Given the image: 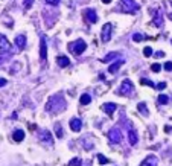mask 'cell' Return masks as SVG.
I'll use <instances>...</instances> for the list:
<instances>
[{
    "mask_svg": "<svg viewBox=\"0 0 172 166\" xmlns=\"http://www.w3.org/2000/svg\"><path fill=\"white\" fill-rule=\"evenodd\" d=\"M12 139H14L15 142H23V139H24V131H23V130H15L14 134H12Z\"/></svg>",
    "mask_w": 172,
    "mask_h": 166,
    "instance_id": "d6986e66",
    "label": "cell"
},
{
    "mask_svg": "<svg viewBox=\"0 0 172 166\" xmlns=\"http://www.w3.org/2000/svg\"><path fill=\"white\" fill-rule=\"evenodd\" d=\"M151 70H152V72H155V73H157V72H160V70H161V65L158 64V63H154V64L151 65Z\"/></svg>",
    "mask_w": 172,
    "mask_h": 166,
    "instance_id": "f1b7e54d",
    "label": "cell"
},
{
    "mask_svg": "<svg viewBox=\"0 0 172 166\" xmlns=\"http://www.w3.org/2000/svg\"><path fill=\"white\" fill-rule=\"evenodd\" d=\"M38 139H40V140H41L43 143H46V145H49V146H52V145H54V137H52L50 131H47V130H43V131H40V134H38Z\"/></svg>",
    "mask_w": 172,
    "mask_h": 166,
    "instance_id": "ba28073f",
    "label": "cell"
},
{
    "mask_svg": "<svg viewBox=\"0 0 172 166\" xmlns=\"http://www.w3.org/2000/svg\"><path fill=\"white\" fill-rule=\"evenodd\" d=\"M137 110H139V113H142L143 116H148V108H146V104H145V102H139L137 104Z\"/></svg>",
    "mask_w": 172,
    "mask_h": 166,
    "instance_id": "603a6c76",
    "label": "cell"
},
{
    "mask_svg": "<svg viewBox=\"0 0 172 166\" xmlns=\"http://www.w3.org/2000/svg\"><path fill=\"white\" fill-rule=\"evenodd\" d=\"M114 58H120V54L119 52H113V54H108L102 58V63H110V61H114Z\"/></svg>",
    "mask_w": 172,
    "mask_h": 166,
    "instance_id": "ffe728a7",
    "label": "cell"
},
{
    "mask_svg": "<svg viewBox=\"0 0 172 166\" xmlns=\"http://www.w3.org/2000/svg\"><path fill=\"white\" fill-rule=\"evenodd\" d=\"M140 84L142 85H149V87H155L152 84V81L151 79H146V78H142V79H140Z\"/></svg>",
    "mask_w": 172,
    "mask_h": 166,
    "instance_id": "4316f807",
    "label": "cell"
},
{
    "mask_svg": "<svg viewBox=\"0 0 172 166\" xmlns=\"http://www.w3.org/2000/svg\"><path fill=\"white\" fill-rule=\"evenodd\" d=\"M65 107H67V102H65L64 96L61 95H55L47 101L46 104V111L50 113V114H58V113L64 111Z\"/></svg>",
    "mask_w": 172,
    "mask_h": 166,
    "instance_id": "6da1fadb",
    "label": "cell"
},
{
    "mask_svg": "<svg viewBox=\"0 0 172 166\" xmlns=\"http://www.w3.org/2000/svg\"><path fill=\"white\" fill-rule=\"evenodd\" d=\"M116 108H117V105L114 102H105L102 105L104 113H105V114H108V116H113V113L116 111Z\"/></svg>",
    "mask_w": 172,
    "mask_h": 166,
    "instance_id": "4fadbf2b",
    "label": "cell"
},
{
    "mask_svg": "<svg viewBox=\"0 0 172 166\" xmlns=\"http://www.w3.org/2000/svg\"><path fill=\"white\" fill-rule=\"evenodd\" d=\"M85 17H87V21H89V23H96V21H98V14H96L95 9H87Z\"/></svg>",
    "mask_w": 172,
    "mask_h": 166,
    "instance_id": "9a60e30c",
    "label": "cell"
},
{
    "mask_svg": "<svg viewBox=\"0 0 172 166\" xmlns=\"http://www.w3.org/2000/svg\"><path fill=\"white\" fill-rule=\"evenodd\" d=\"M102 2L105 3V5H108V3H111V0H102Z\"/></svg>",
    "mask_w": 172,
    "mask_h": 166,
    "instance_id": "8d00e7d4",
    "label": "cell"
},
{
    "mask_svg": "<svg viewBox=\"0 0 172 166\" xmlns=\"http://www.w3.org/2000/svg\"><path fill=\"white\" fill-rule=\"evenodd\" d=\"M169 102V98H167L166 95H160L158 96V104H161V105H165V104Z\"/></svg>",
    "mask_w": 172,
    "mask_h": 166,
    "instance_id": "d4e9b609",
    "label": "cell"
},
{
    "mask_svg": "<svg viewBox=\"0 0 172 166\" xmlns=\"http://www.w3.org/2000/svg\"><path fill=\"white\" fill-rule=\"evenodd\" d=\"M152 54H154V52H152V47L148 46V47H145V49H143V55L145 56H151Z\"/></svg>",
    "mask_w": 172,
    "mask_h": 166,
    "instance_id": "f546056e",
    "label": "cell"
},
{
    "mask_svg": "<svg viewBox=\"0 0 172 166\" xmlns=\"http://www.w3.org/2000/svg\"><path fill=\"white\" fill-rule=\"evenodd\" d=\"M98 161H99V165H107L110 160H108V159H105V155L99 154V155H98Z\"/></svg>",
    "mask_w": 172,
    "mask_h": 166,
    "instance_id": "83f0119b",
    "label": "cell"
},
{
    "mask_svg": "<svg viewBox=\"0 0 172 166\" xmlns=\"http://www.w3.org/2000/svg\"><path fill=\"white\" fill-rule=\"evenodd\" d=\"M139 166H158V157L154 154H149Z\"/></svg>",
    "mask_w": 172,
    "mask_h": 166,
    "instance_id": "8fae6325",
    "label": "cell"
},
{
    "mask_svg": "<svg viewBox=\"0 0 172 166\" xmlns=\"http://www.w3.org/2000/svg\"><path fill=\"white\" fill-rule=\"evenodd\" d=\"M55 134H56V137H58V139L64 137V128H63V125H61L60 122H56V124H55Z\"/></svg>",
    "mask_w": 172,
    "mask_h": 166,
    "instance_id": "44dd1931",
    "label": "cell"
},
{
    "mask_svg": "<svg viewBox=\"0 0 172 166\" xmlns=\"http://www.w3.org/2000/svg\"><path fill=\"white\" fill-rule=\"evenodd\" d=\"M46 60H47V41H46V37L41 35L40 37V61L44 64Z\"/></svg>",
    "mask_w": 172,
    "mask_h": 166,
    "instance_id": "5b68a950",
    "label": "cell"
},
{
    "mask_svg": "<svg viewBox=\"0 0 172 166\" xmlns=\"http://www.w3.org/2000/svg\"><path fill=\"white\" fill-rule=\"evenodd\" d=\"M69 166H81V159L79 157H75L69 161Z\"/></svg>",
    "mask_w": 172,
    "mask_h": 166,
    "instance_id": "cb8c5ba5",
    "label": "cell"
},
{
    "mask_svg": "<svg viewBox=\"0 0 172 166\" xmlns=\"http://www.w3.org/2000/svg\"><path fill=\"white\" fill-rule=\"evenodd\" d=\"M14 41H15V44L20 50H23L26 47V35H17Z\"/></svg>",
    "mask_w": 172,
    "mask_h": 166,
    "instance_id": "2e32d148",
    "label": "cell"
},
{
    "mask_svg": "<svg viewBox=\"0 0 172 166\" xmlns=\"http://www.w3.org/2000/svg\"><path fill=\"white\" fill-rule=\"evenodd\" d=\"M165 131H167V133H169V131H172V126H165Z\"/></svg>",
    "mask_w": 172,
    "mask_h": 166,
    "instance_id": "d590c367",
    "label": "cell"
},
{
    "mask_svg": "<svg viewBox=\"0 0 172 166\" xmlns=\"http://www.w3.org/2000/svg\"><path fill=\"white\" fill-rule=\"evenodd\" d=\"M32 3H34V0H24V8H26V9H29V8L32 6Z\"/></svg>",
    "mask_w": 172,
    "mask_h": 166,
    "instance_id": "836d02e7",
    "label": "cell"
},
{
    "mask_svg": "<svg viewBox=\"0 0 172 166\" xmlns=\"http://www.w3.org/2000/svg\"><path fill=\"white\" fill-rule=\"evenodd\" d=\"M152 23L157 26V28H160L163 24V15H161V11H155V14H154V19H152Z\"/></svg>",
    "mask_w": 172,
    "mask_h": 166,
    "instance_id": "e0dca14e",
    "label": "cell"
},
{
    "mask_svg": "<svg viewBox=\"0 0 172 166\" xmlns=\"http://www.w3.org/2000/svg\"><path fill=\"white\" fill-rule=\"evenodd\" d=\"M133 90H134V84H133V82H131L130 79H123L120 87H119V90H117V93L126 96V95H130Z\"/></svg>",
    "mask_w": 172,
    "mask_h": 166,
    "instance_id": "277c9868",
    "label": "cell"
},
{
    "mask_svg": "<svg viewBox=\"0 0 172 166\" xmlns=\"http://www.w3.org/2000/svg\"><path fill=\"white\" fill-rule=\"evenodd\" d=\"M171 5H172V2H171Z\"/></svg>",
    "mask_w": 172,
    "mask_h": 166,
    "instance_id": "74e56055",
    "label": "cell"
},
{
    "mask_svg": "<svg viewBox=\"0 0 172 166\" xmlns=\"http://www.w3.org/2000/svg\"><path fill=\"white\" fill-rule=\"evenodd\" d=\"M128 140H130V145L136 146L139 142V136H137V131L134 130V126L131 124H128Z\"/></svg>",
    "mask_w": 172,
    "mask_h": 166,
    "instance_id": "9c48e42d",
    "label": "cell"
},
{
    "mask_svg": "<svg viewBox=\"0 0 172 166\" xmlns=\"http://www.w3.org/2000/svg\"><path fill=\"white\" fill-rule=\"evenodd\" d=\"M145 38H146V37H145L143 34H134V35H133V40H134L136 43H139V41H143Z\"/></svg>",
    "mask_w": 172,
    "mask_h": 166,
    "instance_id": "484cf974",
    "label": "cell"
},
{
    "mask_svg": "<svg viewBox=\"0 0 172 166\" xmlns=\"http://www.w3.org/2000/svg\"><path fill=\"white\" fill-rule=\"evenodd\" d=\"M56 64H58L60 67H67V65L70 64V60L64 55H60L58 58H56Z\"/></svg>",
    "mask_w": 172,
    "mask_h": 166,
    "instance_id": "ac0fdd59",
    "label": "cell"
},
{
    "mask_svg": "<svg viewBox=\"0 0 172 166\" xmlns=\"http://www.w3.org/2000/svg\"><path fill=\"white\" fill-rule=\"evenodd\" d=\"M108 139L111 143H120L122 142V131L120 128H117V126H114L108 131Z\"/></svg>",
    "mask_w": 172,
    "mask_h": 166,
    "instance_id": "8992f818",
    "label": "cell"
},
{
    "mask_svg": "<svg viewBox=\"0 0 172 166\" xmlns=\"http://www.w3.org/2000/svg\"><path fill=\"white\" fill-rule=\"evenodd\" d=\"M123 64H125V61L119 58L117 61H114V63H111V64H110V67H108V73H117V70L122 67Z\"/></svg>",
    "mask_w": 172,
    "mask_h": 166,
    "instance_id": "5bb4252c",
    "label": "cell"
},
{
    "mask_svg": "<svg viewBox=\"0 0 172 166\" xmlns=\"http://www.w3.org/2000/svg\"><path fill=\"white\" fill-rule=\"evenodd\" d=\"M111 32H113V24L111 23H105L102 26V32H101V40L104 43H108L111 40Z\"/></svg>",
    "mask_w": 172,
    "mask_h": 166,
    "instance_id": "52a82bcc",
    "label": "cell"
},
{
    "mask_svg": "<svg viewBox=\"0 0 172 166\" xmlns=\"http://www.w3.org/2000/svg\"><path fill=\"white\" fill-rule=\"evenodd\" d=\"M155 89H158V90H165V89H166V82H158V84L155 85Z\"/></svg>",
    "mask_w": 172,
    "mask_h": 166,
    "instance_id": "4dcf8cb0",
    "label": "cell"
},
{
    "mask_svg": "<svg viewBox=\"0 0 172 166\" xmlns=\"http://www.w3.org/2000/svg\"><path fill=\"white\" fill-rule=\"evenodd\" d=\"M165 70H167V72H171V70H172V63H171V61L165 63Z\"/></svg>",
    "mask_w": 172,
    "mask_h": 166,
    "instance_id": "d6a6232c",
    "label": "cell"
},
{
    "mask_svg": "<svg viewBox=\"0 0 172 166\" xmlns=\"http://www.w3.org/2000/svg\"><path fill=\"white\" fill-rule=\"evenodd\" d=\"M87 49V44H85V41L84 40H76V41H72V43H69V50L72 52L73 55H81L84 54Z\"/></svg>",
    "mask_w": 172,
    "mask_h": 166,
    "instance_id": "7a4b0ae2",
    "label": "cell"
},
{
    "mask_svg": "<svg viewBox=\"0 0 172 166\" xmlns=\"http://www.w3.org/2000/svg\"><path fill=\"white\" fill-rule=\"evenodd\" d=\"M8 84V81L5 79V78H0V87H5Z\"/></svg>",
    "mask_w": 172,
    "mask_h": 166,
    "instance_id": "e575fe53",
    "label": "cell"
},
{
    "mask_svg": "<svg viewBox=\"0 0 172 166\" xmlns=\"http://www.w3.org/2000/svg\"><path fill=\"white\" fill-rule=\"evenodd\" d=\"M8 52H11V44L9 41H8V38L5 35H0V54H8Z\"/></svg>",
    "mask_w": 172,
    "mask_h": 166,
    "instance_id": "30bf717a",
    "label": "cell"
},
{
    "mask_svg": "<svg viewBox=\"0 0 172 166\" xmlns=\"http://www.w3.org/2000/svg\"><path fill=\"white\" fill-rule=\"evenodd\" d=\"M120 5L123 6L125 12H130V14H134L139 11V5L136 3V0H120Z\"/></svg>",
    "mask_w": 172,
    "mask_h": 166,
    "instance_id": "3957f363",
    "label": "cell"
},
{
    "mask_svg": "<svg viewBox=\"0 0 172 166\" xmlns=\"http://www.w3.org/2000/svg\"><path fill=\"white\" fill-rule=\"evenodd\" d=\"M79 102L82 104V105H89V104L91 102V96L89 93H84L81 95V98H79Z\"/></svg>",
    "mask_w": 172,
    "mask_h": 166,
    "instance_id": "7402d4cb",
    "label": "cell"
},
{
    "mask_svg": "<svg viewBox=\"0 0 172 166\" xmlns=\"http://www.w3.org/2000/svg\"><path fill=\"white\" fill-rule=\"evenodd\" d=\"M47 5H52V6H56L60 3V0H46Z\"/></svg>",
    "mask_w": 172,
    "mask_h": 166,
    "instance_id": "1f68e13d",
    "label": "cell"
},
{
    "mask_svg": "<svg viewBox=\"0 0 172 166\" xmlns=\"http://www.w3.org/2000/svg\"><path fill=\"white\" fill-rule=\"evenodd\" d=\"M81 128H82L81 119H78V117H72V119H70V130L75 131V133H79Z\"/></svg>",
    "mask_w": 172,
    "mask_h": 166,
    "instance_id": "7c38bea8",
    "label": "cell"
}]
</instances>
